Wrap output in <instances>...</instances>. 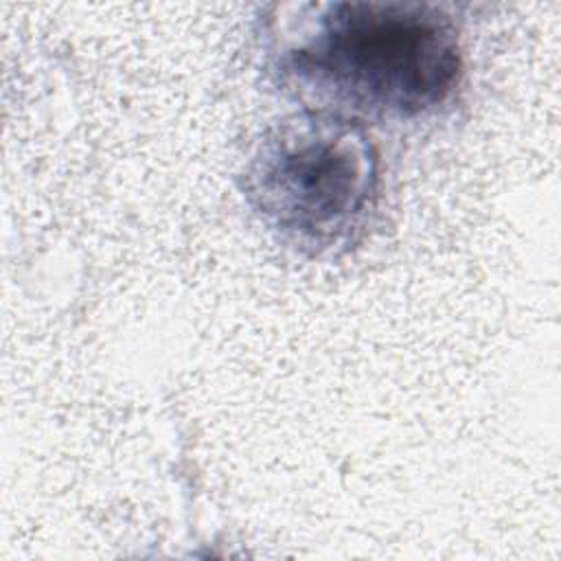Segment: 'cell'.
I'll list each match as a JSON object with an SVG mask.
<instances>
[{"label":"cell","mask_w":561,"mask_h":561,"mask_svg":"<svg viewBox=\"0 0 561 561\" xmlns=\"http://www.w3.org/2000/svg\"><path fill=\"white\" fill-rule=\"evenodd\" d=\"M274 39L267 66L287 96L364 125L436 112L465 70L456 22L427 2L309 4Z\"/></svg>","instance_id":"1"},{"label":"cell","mask_w":561,"mask_h":561,"mask_svg":"<svg viewBox=\"0 0 561 561\" xmlns=\"http://www.w3.org/2000/svg\"><path fill=\"white\" fill-rule=\"evenodd\" d=\"M241 191L261 224L302 256L362 241L379 202V153L364 123L300 110L254 142Z\"/></svg>","instance_id":"2"}]
</instances>
